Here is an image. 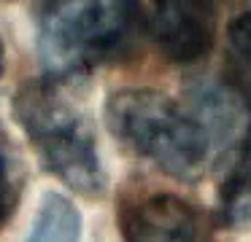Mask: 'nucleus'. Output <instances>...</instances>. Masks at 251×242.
I'll return each mask as SVG.
<instances>
[{
	"label": "nucleus",
	"mask_w": 251,
	"mask_h": 242,
	"mask_svg": "<svg viewBox=\"0 0 251 242\" xmlns=\"http://www.w3.org/2000/svg\"><path fill=\"white\" fill-rule=\"evenodd\" d=\"M219 0H154L151 32L173 62H197L213 46Z\"/></svg>",
	"instance_id": "obj_4"
},
{
	"label": "nucleus",
	"mask_w": 251,
	"mask_h": 242,
	"mask_svg": "<svg viewBox=\"0 0 251 242\" xmlns=\"http://www.w3.org/2000/svg\"><path fill=\"white\" fill-rule=\"evenodd\" d=\"M3 67H6V51H3V41H0V75H3Z\"/></svg>",
	"instance_id": "obj_10"
},
{
	"label": "nucleus",
	"mask_w": 251,
	"mask_h": 242,
	"mask_svg": "<svg viewBox=\"0 0 251 242\" xmlns=\"http://www.w3.org/2000/svg\"><path fill=\"white\" fill-rule=\"evenodd\" d=\"M11 202H14V191H11V177H8V167L0 156V223L6 220V215L11 213Z\"/></svg>",
	"instance_id": "obj_9"
},
{
	"label": "nucleus",
	"mask_w": 251,
	"mask_h": 242,
	"mask_svg": "<svg viewBox=\"0 0 251 242\" xmlns=\"http://www.w3.org/2000/svg\"><path fill=\"white\" fill-rule=\"evenodd\" d=\"M229 43V59L238 73V89L246 94V86L251 89V8L243 11L238 19H232L227 32Z\"/></svg>",
	"instance_id": "obj_8"
},
{
	"label": "nucleus",
	"mask_w": 251,
	"mask_h": 242,
	"mask_svg": "<svg viewBox=\"0 0 251 242\" xmlns=\"http://www.w3.org/2000/svg\"><path fill=\"white\" fill-rule=\"evenodd\" d=\"M127 242H200V215L176 194H151L125 215Z\"/></svg>",
	"instance_id": "obj_5"
},
{
	"label": "nucleus",
	"mask_w": 251,
	"mask_h": 242,
	"mask_svg": "<svg viewBox=\"0 0 251 242\" xmlns=\"http://www.w3.org/2000/svg\"><path fill=\"white\" fill-rule=\"evenodd\" d=\"M108 127L122 143L162 172L195 180L211 156L200 124L186 108L154 89H119L105 102Z\"/></svg>",
	"instance_id": "obj_1"
},
{
	"label": "nucleus",
	"mask_w": 251,
	"mask_h": 242,
	"mask_svg": "<svg viewBox=\"0 0 251 242\" xmlns=\"http://www.w3.org/2000/svg\"><path fill=\"white\" fill-rule=\"evenodd\" d=\"M143 27L141 0H111L103 22V59H119L132 51Z\"/></svg>",
	"instance_id": "obj_6"
},
{
	"label": "nucleus",
	"mask_w": 251,
	"mask_h": 242,
	"mask_svg": "<svg viewBox=\"0 0 251 242\" xmlns=\"http://www.w3.org/2000/svg\"><path fill=\"white\" fill-rule=\"evenodd\" d=\"M60 81H27L14 97V116L41 164L81 194L103 188V164L87 118L60 91Z\"/></svg>",
	"instance_id": "obj_2"
},
{
	"label": "nucleus",
	"mask_w": 251,
	"mask_h": 242,
	"mask_svg": "<svg viewBox=\"0 0 251 242\" xmlns=\"http://www.w3.org/2000/svg\"><path fill=\"white\" fill-rule=\"evenodd\" d=\"M78 237H81L78 207L62 194H46L27 242H78Z\"/></svg>",
	"instance_id": "obj_7"
},
{
	"label": "nucleus",
	"mask_w": 251,
	"mask_h": 242,
	"mask_svg": "<svg viewBox=\"0 0 251 242\" xmlns=\"http://www.w3.org/2000/svg\"><path fill=\"white\" fill-rule=\"evenodd\" d=\"M103 0H38L35 30L46 78L65 81L103 62Z\"/></svg>",
	"instance_id": "obj_3"
}]
</instances>
